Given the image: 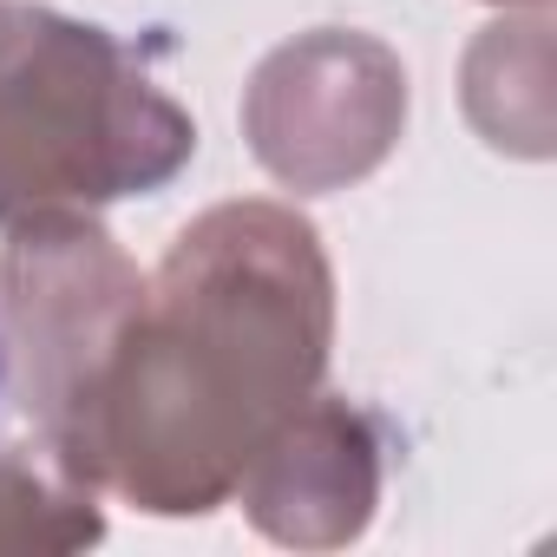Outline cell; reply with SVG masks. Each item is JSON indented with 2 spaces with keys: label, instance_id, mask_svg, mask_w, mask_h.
I'll list each match as a JSON object with an SVG mask.
<instances>
[{
  "label": "cell",
  "instance_id": "cell-1",
  "mask_svg": "<svg viewBox=\"0 0 557 557\" xmlns=\"http://www.w3.org/2000/svg\"><path fill=\"white\" fill-rule=\"evenodd\" d=\"M335 275L289 203H216L158 262L99 394L92 479L138 511H216L262 440L315 400Z\"/></svg>",
  "mask_w": 557,
  "mask_h": 557
},
{
  "label": "cell",
  "instance_id": "cell-2",
  "mask_svg": "<svg viewBox=\"0 0 557 557\" xmlns=\"http://www.w3.org/2000/svg\"><path fill=\"white\" fill-rule=\"evenodd\" d=\"M197 158V119L86 21L0 0V230L151 197Z\"/></svg>",
  "mask_w": 557,
  "mask_h": 557
},
{
  "label": "cell",
  "instance_id": "cell-3",
  "mask_svg": "<svg viewBox=\"0 0 557 557\" xmlns=\"http://www.w3.org/2000/svg\"><path fill=\"white\" fill-rule=\"evenodd\" d=\"M138 296H145L138 262L86 210H53L8 230V249H0L8 329H0V342L21 361V394L40 446L92 492H99L92 479L99 394L138 315Z\"/></svg>",
  "mask_w": 557,
  "mask_h": 557
},
{
  "label": "cell",
  "instance_id": "cell-4",
  "mask_svg": "<svg viewBox=\"0 0 557 557\" xmlns=\"http://www.w3.org/2000/svg\"><path fill=\"white\" fill-rule=\"evenodd\" d=\"M407 125L400 60L348 27L275 47L243 92V138L256 164L289 190L361 184Z\"/></svg>",
  "mask_w": 557,
  "mask_h": 557
},
{
  "label": "cell",
  "instance_id": "cell-5",
  "mask_svg": "<svg viewBox=\"0 0 557 557\" xmlns=\"http://www.w3.org/2000/svg\"><path fill=\"white\" fill-rule=\"evenodd\" d=\"M262 537L296 550H335L368 531L381 505V433L348 400H309L262 440L236 479Z\"/></svg>",
  "mask_w": 557,
  "mask_h": 557
},
{
  "label": "cell",
  "instance_id": "cell-6",
  "mask_svg": "<svg viewBox=\"0 0 557 557\" xmlns=\"http://www.w3.org/2000/svg\"><path fill=\"white\" fill-rule=\"evenodd\" d=\"M99 492L47 446H0V550H79L99 544Z\"/></svg>",
  "mask_w": 557,
  "mask_h": 557
},
{
  "label": "cell",
  "instance_id": "cell-7",
  "mask_svg": "<svg viewBox=\"0 0 557 557\" xmlns=\"http://www.w3.org/2000/svg\"><path fill=\"white\" fill-rule=\"evenodd\" d=\"M0 387H8V342H0Z\"/></svg>",
  "mask_w": 557,
  "mask_h": 557
}]
</instances>
